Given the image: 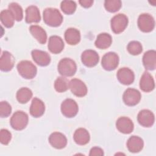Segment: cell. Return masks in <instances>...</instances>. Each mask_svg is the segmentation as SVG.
<instances>
[{
    "label": "cell",
    "mask_w": 156,
    "mask_h": 156,
    "mask_svg": "<svg viewBox=\"0 0 156 156\" xmlns=\"http://www.w3.org/2000/svg\"><path fill=\"white\" fill-rule=\"evenodd\" d=\"M140 87L144 92H150L155 88V82L152 76L147 71L142 75L140 81Z\"/></svg>",
    "instance_id": "19"
},
{
    "label": "cell",
    "mask_w": 156,
    "mask_h": 156,
    "mask_svg": "<svg viewBox=\"0 0 156 156\" xmlns=\"http://www.w3.org/2000/svg\"><path fill=\"white\" fill-rule=\"evenodd\" d=\"M29 121L28 115L23 111H16L10 118L11 127L16 130H21L27 125Z\"/></svg>",
    "instance_id": "4"
},
{
    "label": "cell",
    "mask_w": 156,
    "mask_h": 156,
    "mask_svg": "<svg viewBox=\"0 0 156 156\" xmlns=\"http://www.w3.org/2000/svg\"><path fill=\"white\" fill-rule=\"evenodd\" d=\"M32 57L34 62L41 66L48 65L51 62V57L49 54L43 51L34 49L32 51Z\"/></svg>",
    "instance_id": "16"
},
{
    "label": "cell",
    "mask_w": 156,
    "mask_h": 156,
    "mask_svg": "<svg viewBox=\"0 0 156 156\" xmlns=\"http://www.w3.org/2000/svg\"><path fill=\"white\" fill-rule=\"evenodd\" d=\"M29 30L32 35L41 44H44L47 40V34L46 31L40 26L32 25L29 27Z\"/></svg>",
    "instance_id": "25"
},
{
    "label": "cell",
    "mask_w": 156,
    "mask_h": 156,
    "mask_svg": "<svg viewBox=\"0 0 156 156\" xmlns=\"http://www.w3.org/2000/svg\"><path fill=\"white\" fill-rule=\"evenodd\" d=\"M141 93L136 89L129 88L124 93L122 99L127 105L134 106L138 104L141 99Z\"/></svg>",
    "instance_id": "9"
},
{
    "label": "cell",
    "mask_w": 156,
    "mask_h": 156,
    "mask_svg": "<svg viewBox=\"0 0 156 156\" xmlns=\"http://www.w3.org/2000/svg\"><path fill=\"white\" fill-rule=\"evenodd\" d=\"M12 138L11 133L7 129H1L0 132V141L2 144L7 145Z\"/></svg>",
    "instance_id": "36"
},
{
    "label": "cell",
    "mask_w": 156,
    "mask_h": 156,
    "mask_svg": "<svg viewBox=\"0 0 156 156\" xmlns=\"http://www.w3.org/2000/svg\"><path fill=\"white\" fill-rule=\"evenodd\" d=\"M26 22L27 23H38L41 20L38 8L35 5H30L26 10Z\"/></svg>",
    "instance_id": "23"
},
{
    "label": "cell",
    "mask_w": 156,
    "mask_h": 156,
    "mask_svg": "<svg viewBox=\"0 0 156 156\" xmlns=\"http://www.w3.org/2000/svg\"><path fill=\"white\" fill-rule=\"evenodd\" d=\"M54 88L58 93L65 92L69 88V82L65 77H59L54 82Z\"/></svg>",
    "instance_id": "31"
},
{
    "label": "cell",
    "mask_w": 156,
    "mask_h": 156,
    "mask_svg": "<svg viewBox=\"0 0 156 156\" xmlns=\"http://www.w3.org/2000/svg\"><path fill=\"white\" fill-rule=\"evenodd\" d=\"M43 21L51 27L59 26L63 22V16L59 10L55 8H46L43 11Z\"/></svg>",
    "instance_id": "1"
},
{
    "label": "cell",
    "mask_w": 156,
    "mask_h": 156,
    "mask_svg": "<svg viewBox=\"0 0 156 156\" xmlns=\"http://www.w3.org/2000/svg\"><path fill=\"white\" fill-rule=\"evenodd\" d=\"M61 112L65 117H74L78 112V105L74 100L66 99L61 104Z\"/></svg>",
    "instance_id": "8"
},
{
    "label": "cell",
    "mask_w": 156,
    "mask_h": 156,
    "mask_svg": "<svg viewBox=\"0 0 156 156\" xmlns=\"http://www.w3.org/2000/svg\"><path fill=\"white\" fill-rule=\"evenodd\" d=\"M12 112L11 105L6 101H2L0 103V116L6 118L9 116Z\"/></svg>",
    "instance_id": "35"
},
{
    "label": "cell",
    "mask_w": 156,
    "mask_h": 156,
    "mask_svg": "<svg viewBox=\"0 0 156 156\" xmlns=\"http://www.w3.org/2000/svg\"><path fill=\"white\" fill-rule=\"evenodd\" d=\"M89 155L91 156H93V155L102 156L104 155V152L101 148L99 147H94L91 149Z\"/></svg>",
    "instance_id": "37"
},
{
    "label": "cell",
    "mask_w": 156,
    "mask_h": 156,
    "mask_svg": "<svg viewBox=\"0 0 156 156\" xmlns=\"http://www.w3.org/2000/svg\"><path fill=\"white\" fill-rule=\"evenodd\" d=\"M64 42L61 37L57 35L50 37L48 42V49L53 54H58L61 52L64 48Z\"/></svg>",
    "instance_id": "18"
},
{
    "label": "cell",
    "mask_w": 156,
    "mask_h": 156,
    "mask_svg": "<svg viewBox=\"0 0 156 156\" xmlns=\"http://www.w3.org/2000/svg\"><path fill=\"white\" fill-rule=\"evenodd\" d=\"M79 4L84 8H89L93 4V1L92 0H80L79 1Z\"/></svg>",
    "instance_id": "38"
},
{
    "label": "cell",
    "mask_w": 156,
    "mask_h": 156,
    "mask_svg": "<svg viewBox=\"0 0 156 156\" xmlns=\"http://www.w3.org/2000/svg\"><path fill=\"white\" fill-rule=\"evenodd\" d=\"M112 31L116 34L122 32L128 24V18L124 14L119 13L115 15L110 21Z\"/></svg>",
    "instance_id": "5"
},
{
    "label": "cell",
    "mask_w": 156,
    "mask_h": 156,
    "mask_svg": "<svg viewBox=\"0 0 156 156\" xmlns=\"http://www.w3.org/2000/svg\"><path fill=\"white\" fill-rule=\"evenodd\" d=\"M0 20L2 24L7 27H12L14 24L15 19L9 10H3L0 13Z\"/></svg>",
    "instance_id": "29"
},
{
    "label": "cell",
    "mask_w": 156,
    "mask_h": 156,
    "mask_svg": "<svg viewBox=\"0 0 156 156\" xmlns=\"http://www.w3.org/2000/svg\"><path fill=\"white\" fill-rule=\"evenodd\" d=\"M32 96V91L27 87L21 88L16 93V99L21 104L27 103L31 99Z\"/></svg>",
    "instance_id": "28"
},
{
    "label": "cell",
    "mask_w": 156,
    "mask_h": 156,
    "mask_svg": "<svg viewBox=\"0 0 156 156\" xmlns=\"http://www.w3.org/2000/svg\"><path fill=\"white\" fill-rule=\"evenodd\" d=\"M65 39L70 45H75L80 40V32L75 28H69L65 32Z\"/></svg>",
    "instance_id": "26"
},
{
    "label": "cell",
    "mask_w": 156,
    "mask_h": 156,
    "mask_svg": "<svg viewBox=\"0 0 156 156\" xmlns=\"http://www.w3.org/2000/svg\"><path fill=\"white\" fill-rule=\"evenodd\" d=\"M44 110L45 105L43 102L37 98H34L30 107V115L35 118H38L44 114Z\"/></svg>",
    "instance_id": "20"
},
{
    "label": "cell",
    "mask_w": 156,
    "mask_h": 156,
    "mask_svg": "<svg viewBox=\"0 0 156 156\" xmlns=\"http://www.w3.org/2000/svg\"><path fill=\"white\" fill-rule=\"evenodd\" d=\"M143 63L146 69L154 70L156 68V52L149 50L146 52L143 57Z\"/></svg>",
    "instance_id": "21"
},
{
    "label": "cell",
    "mask_w": 156,
    "mask_h": 156,
    "mask_svg": "<svg viewBox=\"0 0 156 156\" xmlns=\"http://www.w3.org/2000/svg\"><path fill=\"white\" fill-rule=\"evenodd\" d=\"M137 119L139 124L142 126L149 127L154 124L155 121V116L151 111L144 109L138 113Z\"/></svg>",
    "instance_id": "12"
},
{
    "label": "cell",
    "mask_w": 156,
    "mask_h": 156,
    "mask_svg": "<svg viewBox=\"0 0 156 156\" xmlns=\"http://www.w3.org/2000/svg\"><path fill=\"white\" fill-rule=\"evenodd\" d=\"M49 142L51 145L56 149H63L67 144V139L62 133L55 132L51 133L49 137Z\"/></svg>",
    "instance_id": "15"
},
{
    "label": "cell",
    "mask_w": 156,
    "mask_h": 156,
    "mask_svg": "<svg viewBox=\"0 0 156 156\" xmlns=\"http://www.w3.org/2000/svg\"><path fill=\"white\" fill-rule=\"evenodd\" d=\"M112 42L111 35L107 33L99 34L95 41V46L101 49H105L110 46Z\"/></svg>",
    "instance_id": "27"
},
{
    "label": "cell",
    "mask_w": 156,
    "mask_h": 156,
    "mask_svg": "<svg viewBox=\"0 0 156 156\" xmlns=\"http://www.w3.org/2000/svg\"><path fill=\"white\" fill-rule=\"evenodd\" d=\"M69 88L71 92L77 97L85 96L87 93L86 85L78 79H73L69 82Z\"/></svg>",
    "instance_id": "11"
},
{
    "label": "cell",
    "mask_w": 156,
    "mask_h": 156,
    "mask_svg": "<svg viewBox=\"0 0 156 156\" xmlns=\"http://www.w3.org/2000/svg\"><path fill=\"white\" fill-rule=\"evenodd\" d=\"M60 7L63 13L67 15H71L76 11V4L73 1H63L61 2Z\"/></svg>",
    "instance_id": "33"
},
{
    "label": "cell",
    "mask_w": 156,
    "mask_h": 156,
    "mask_svg": "<svg viewBox=\"0 0 156 156\" xmlns=\"http://www.w3.org/2000/svg\"><path fill=\"white\" fill-rule=\"evenodd\" d=\"M122 5V2L120 0H107L104 2V7L109 12H116L118 11Z\"/></svg>",
    "instance_id": "32"
},
{
    "label": "cell",
    "mask_w": 156,
    "mask_h": 156,
    "mask_svg": "<svg viewBox=\"0 0 156 156\" xmlns=\"http://www.w3.org/2000/svg\"><path fill=\"white\" fill-rule=\"evenodd\" d=\"M15 58L13 55L8 51H3L0 58V69L1 71L7 72L13 68Z\"/></svg>",
    "instance_id": "14"
},
{
    "label": "cell",
    "mask_w": 156,
    "mask_h": 156,
    "mask_svg": "<svg viewBox=\"0 0 156 156\" xmlns=\"http://www.w3.org/2000/svg\"><path fill=\"white\" fill-rule=\"evenodd\" d=\"M58 71L63 76L70 77L74 75L77 66L74 60L69 58L62 59L58 64Z\"/></svg>",
    "instance_id": "3"
},
{
    "label": "cell",
    "mask_w": 156,
    "mask_h": 156,
    "mask_svg": "<svg viewBox=\"0 0 156 156\" xmlns=\"http://www.w3.org/2000/svg\"><path fill=\"white\" fill-rule=\"evenodd\" d=\"M74 140L76 143L79 145L87 144L90 139L88 132L84 128H79L77 129L73 136Z\"/></svg>",
    "instance_id": "24"
},
{
    "label": "cell",
    "mask_w": 156,
    "mask_h": 156,
    "mask_svg": "<svg viewBox=\"0 0 156 156\" xmlns=\"http://www.w3.org/2000/svg\"><path fill=\"white\" fill-rule=\"evenodd\" d=\"M18 73L24 79H33L37 74V69L36 66L30 61L22 60L17 65Z\"/></svg>",
    "instance_id": "2"
},
{
    "label": "cell",
    "mask_w": 156,
    "mask_h": 156,
    "mask_svg": "<svg viewBox=\"0 0 156 156\" xmlns=\"http://www.w3.org/2000/svg\"><path fill=\"white\" fill-rule=\"evenodd\" d=\"M99 60L98 54L94 50L84 51L81 55V60L83 64L87 67H93L97 65Z\"/></svg>",
    "instance_id": "10"
},
{
    "label": "cell",
    "mask_w": 156,
    "mask_h": 156,
    "mask_svg": "<svg viewBox=\"0 0 156 156\" xmlns=\"http://www.w3.org/2000/svg\"><path fill=\"white\" fill-rule=\"evenodd\" d=\"M9 10L12 13L15 20L20 21L23 18L22 7L16 2H12L9 5Z\"/></svg>",
    "instance_id": "30"
},
{
    "label": "cell",
    "mask_w": 156,
    "mask_h": 156,
    "mask_svg": "<svg viewBox=\"0 0 156 156\" xmlns=\"http://www.w3.org/2000/svg\"><path fill=\"white\" fill-rule=\"evenodd\" d=\"M119 64V57L115 52H109L102 57L101 65L107 71H112L116 68Z\"/></svg>",
    "instance_id": "7"
},
{
    "label": "cell",
    "mask_w": 156,
    "mask_h": 156,
    "mask_svg": "<svg viewBox=\"0 0 156 156\" xmlns=\"http://www.w3.org/2000/svg\"><path fill=\"white\" fill-rule=\"evenodd\" d=\"M128 52L133 55H139L143 51L141 44L137 41H132L129 43L127 46Z\"/></svg>",
    "instance_id": "34"
},
{
    "label": "cell",
    "mask_w": 156,
    "mask_h": 156,
    "mask_svg": "<svg viewBox=\"0 0 156 156\" xmlns=\"http://www.w3.org/2000/svg\"><path fill=\"white\" fill-rule=\"evenodd\" d=\"M117 129L121 133L129 134L133 130V123L132 121L127 117H120L118 119L116 122Z\"/></svg>",
    "instance_id": "17"
},
{
    "label": "cell",
    "mask_w": 156,
    "mask_h": 156,
    "mask_svg": "<svg viewBox=\"0 0 156 156\" xmlns=\"http://www.w3.org/2000/svg\"><path fill=\"white\" fill-rule=\"evenodd\" d=\"M138 26L143 32H151L155 27V20L150 14H141L138 19Z\"/></svg>",
    "instance_id": "6"
},
{
    "label": "cell",
    "mask_w": 156,
    "mask_h": 156,
    "mask_svg": "<svg viewBox=\"0 0 156 156\" xmlns=\"http://www.w3.org/2000/svg\"><path fill=\"white\" fill-rule=\"evenodd\" d=\"M117 78L120 83L123 85H130L133 83L135 79L133 72L128 68H120L117 72Z\"/></svg>",
    "instance_id": "13"
},
{
    "label": "cell",
    "mask_w": 156,
    "mask_h": 156,
    "mask_svg": "<svg viewBox=\"0 0 156 156\" xmlns=\"http://www.w3.org/2000/svg\"><path fill=\"white\" fill-rule=\"evenodd\" d=\"M144 146L143 140L138 136H130L127 141V147L130 152L137 153L140 152Z\"/></svg>",
    "instance_id": "22"
}]
</instances>
